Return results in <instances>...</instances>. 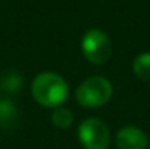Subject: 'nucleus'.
<instances>
[{
    "label": "nucleus",
    "mask_w": 150,
    "mask_h": 149,
    "mask_svg": "<svg viewBox=\"0 0 150 149\" xmlns=\"http://www.w3.org/2000/svg\"><path fill=\"white\" fill-rule=\"evenodd\" d=\"M147 149H150V144H149V148H147Z\"/></svg>",
    "instance_id": "nucleus-9"
},
{
    "label": "nucleus",
    "mask_w": 150,
    "mask_h": 149,
    "mask_svg": "<svg viewBox=\"0 0 150 149\" xmlns=\"http://www.w3.org/2000/svg\"><path fill=\"white\" fill-rule=\"evenodd\" d=\"M32 98L40 106L54 109L62 106L69 98V83L61 74L43 71L37 74L30 83Z\"/></svg>",
    "instance_id": "nucleus-1"
},
{
    "label": "nucleus",
    "mask_w": 150,
    "mask_h": 149,
    "mask_svg": "<svg viewBox=\"0 0 150 149\" xmlns=\"http://www.w3.org/2000/svg\"><path fill=\"white\" fill-rule=\"evenodd\" d=\"M133 72L142 82H150V51L139 53L133 61Z\"/></svg>",
    "instance_id": "nucleus-6"
},
{
    "label": "nucleus",
    "mask_w": 150,
    "mask_h": 149,
    "mask_svg": "<svg viewBox=\"0 0 150 149\" xmlns=\"http://www.w3.org/2000/svg\"><path fill=\"white\" fill-rule=\"evenodd\" d=\"M78 141L85 149H109L112 135L105 122L98 117H88L78 125Z\"/></svg>",
    "instance_id": "nucleus-4"
},
{
    "label": "nucleus",
    "mask_w": 150,
    "mask_h": 149,
    "mask_svg": "<svg viewBox=\"0 0 150 149\" xmlns=\"http://www.w3.org/2000/svg\"><path fill=\"white\" fill-rule=\"evenodd\" d=\"M115 146L117 149H147L149 136L142 128L134 125H126L115 133Z\"/></svg>",
    "instance_id": "nucleus-5"
},
{
    "label": "nucleus",
    "mask_w": 150,
    "mask_h": 149,
    "mask_svg": "<svg viewBox=\"0 0 150 149\" xmlns=\"http://www.w3.org/2000/svg\"><path fill=\"white\" fill-rule=\"evenodd\" d=\"M81 53L91 64H104L112 56V42L101 29H90L81 38Z\"/></svg>",
    "instance_id": "nucleus-3"
},
{
    "label": "nucleus",
    "mask_w": 150,
    "mask_h": 149,
    "mask_svg": "<svg viewBox=\"0 0 150 149\" xmlns=\"http://www.w3.org/2000/svg\"><path fill=\"white\" fill-rule=\"evenodd\" d=\"M51 122L56 128L66 130L72 125L74 122V114L70 109L64 108V106H59V108H54L51 112Z\"/></svg>",
    "instance_id": "nucleus-7"
},
{
    "label": "nucleus",
    "mask_w": 150,
    "mask_h": 149,
    "mask_svg": "<svg viewBox=\"0 0 150 149\" xmlns=\"http://www.w3.org/2000/svg\"><path fill=\"white\" fill-rule=\"evenodd\" d=\"M16 108L8 99H0V123L3 122H15Z\"/></svg>",
    "instance_id": "nucleus-8"
},
{
    "label": "nucleus",
    "mask_w": 150,
    "mask_h": 149,
    "mask_svg": "<svg viewBox=\"0 0 150 149\" xmlns=\"http://www.w3.org/2000/svg\"><path fill=\"white\" fill-rule=\"evenodd\" d=\"M113 96V85L104 76H91L75 90V99L81 108L94 109L107 104Z\"/></svg>",
    "instance_id": "nucleus-2"
}]
</instances>
